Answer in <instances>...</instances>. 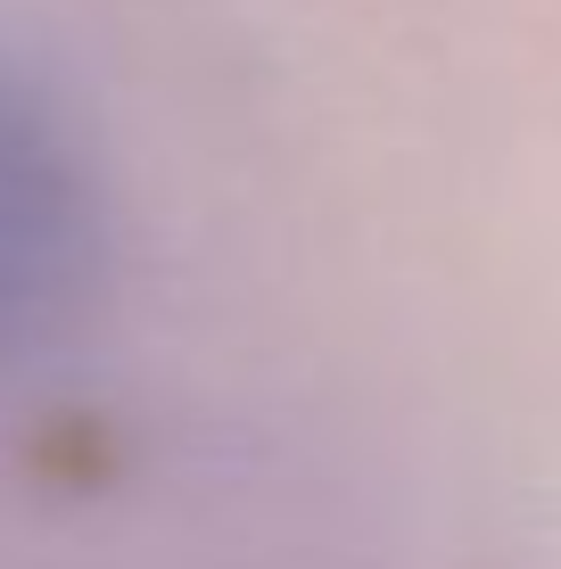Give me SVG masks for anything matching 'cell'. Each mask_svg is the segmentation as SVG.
<instances>
[{"instance_id": "obj_1", "label": "cell", "mask_w": 561, "mask_h": 569, "mask_svg": "<svg viewBox=\"0 0 561 569\" xmlns=\"http://www.w3.org/2000/svg\"><path fill=\"white\" fill-rule=\"evenodd\" d=\"M100 248V190L83 149L0 58V371L83 313Z\"/></svg>"}]
</instances>
